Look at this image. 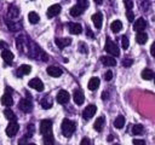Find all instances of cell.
<instances>
[{"label":"cell","mask_w":155,"mask_h":145,"mask_svg":"<svg viewBox=\"0 0 155 145\" xmlns=\"http://www.w3.org/2000/svg\"><path fill=\"white\" fill-rule=\"evenodd\" d=\"M61 130H62V134L64 137L69 138L75 132V123L73 121H70L69 118H64L62 121V124H61Z\"/></svg>","instance_id":"obj_1"},{"label":"cell","mask_w":155,"mask_h":145,"mask_svg":"<svg viewBox=\"0 0 155 145\" xmlns=\"http://www.w3.org/2000/svg\"><path fill=\"white\" fill-rule=\"evenodd\" d=\"M105 51H107L108 53H110V56H115V57H117V56L120 54V48H119V46H117L114 41H111L109 37H107Z\"/></svg>","instance_id":"obj_2"},{"label":"cell","mask_w":155,"mask_h":145,"mask_svg":"<svg viewBox=\"0 0 155 145\" xmlns=\"http://www.w3.org/2000/svg\"><path fill=\"white\" fill-rule=\"evenodd\" d=\"M18 129H19L18 123H17L16 121H11L10 124H8L7 128H6V134H7V137H15V135L17 134Z\"/></svg>","instance_id":"obj_3"},{"label":"cell","mask_w":155,"mask_h":145,"mask_svg":"<svg viewBox=\"0 0 155 145\" xmlns=\"http://www.w3.org/2000/svg\"><path fill=\"white\" fill-rule=\"evenodd\" d=\"M28 85H29V87H31V88H34V89H36V91H39V92L44 91V82H42L40 79H38V77L31 79V80L28 82Z\"/></svg>","instance_id":"obj_4"},{"label":"cell","mask_w":155,"mask_h":145,"mask_svg":"<svg viewBox=\"0 0 155 145\" xmlns=\"http://www.w3.org/2000/svg\"><path fill=\"white\" fill-rule=\"evenodd\" d=\"M18 108L23 112H30L31 109H33V103L29 99H21V102L18 104Z\"/></svg>","instance_id":"obj_5"},{"label":"cell","mask_w":155,"mask_h":145,"mask_svg":"<svg viewBox=\"0 0 155 145\" xmlns=\"http://www.w3.org/2000/svg\"><path fill=\"white\" fill-rule=\"evenodd\" d=\"M73 98H74V102L76 105H81L85 100V95H84V92L80 89V88H76L73 93Z\"/></svg>","instance_id":"obj_6"},{"label":"cell","mask_w":155,"mask_h":145,"mask_svg":"<svg viewBox=\"0 0 155 145\" xmlns=\"http://www.w3.org/2000/svg\"><path fill=\"white\" fill-rule=\"evenodd\" d=\"M96 111H97L96 105L90 104V105H87V106L85 108V110L82 111V117H84V118H91V117L96 114Z\"/></svg>","instance_id":"obj_7"},{"label":"cell","mask_w":155,"mask_h":145,"mask_svg":"<svg viewBox=\"0 0 155 145\" xmlns=\"http://www.w3.org/2000/svg\"><path fill=\"white\" fill-rule=\"evenodd\" d=\"M69 98H70V95H69V93L67 92V91H59L58 92V94H57V102L59 103V104H67L68 102H69Z\"/></svg>","instance_id":"obj_8"},{"label":"cell","mask_w":155,"mask_h":145,"mask_svg":"<svg viewBox=\"0 0 155 145\" xmlns=\"http://www.w3.org/2000/svg\"><path fill=\"white\" fill-rule=\"evenodd\" d=\"M51 129H52V121H50V120H42L40 122V132L42 134H45L47 132H51Z\"/></svg>","instance_id":"obj_9"},{"label":"cell","mask_w":155,"mask_h":145,"mask_svg":"<svg viewBox=\"0 0 155 145\" xmlns=\"http://www.w3.org/2000/svg\"><path fill=\"white\" fill-rule=\"evenodd\" d=\"M59 12H61V5L54 4V5H52V6L48 7V10H47V17L48 18H52V17L57 16Z\"/></svg>","instance_id":"obj_10"},{"label":"cell","mask_w":155,"mask_h":145,"mask_svg":"<svg viewBox=\"0 0 155 145\" xmlns=\"http://www.w3.org/2000/svg\"><path fill=\"white\" fill-rule=\"evenodd\" d=\"M46 71H47V74H48L50 76H52V77H59V76L62 75V72H63L61 68H58V66H53V65L48 66Z\"/></svg>","instance_id":"obj_11"},{"label":"cell","mask_w":155,"mask_h":145,"mask_svg":"<svg viewBox=\"0 0 155 145\" xmlns=\"http://www.w3.org/2000/svg\"><path fill=\"white\" fill-rule=\"evenodd\" d=\"M147 27V22L144 18H138L136 22H134V25H133V29L136 31H143Z\"/></svg>","instance_id":"obj_12"},{"label":"cell","mask_w":155,"mask_h":145,"mask_svg":"<svg viewBox=\"0 0 155 145\" xmlns=\"http://www.w3.org/2000/svg\"><path fill=\"white\" fill-rule=\"evenodd\" d=\"M92 22H93V24H94L96 28H98V29L102 28V23H103V16H102V13L97 12V13L92 14Z\"/></svg>","instance_id":"obj_13"},{"label":"cell","mask_w":155,"mask_h":145,"mask_svg":"<svg viewBox=\"0 0 155 145\" xmlns=\"http://www.w3.org/2000/svg\"><path fill=\"white\" fill-rule=\"evenodd\" d=\"M101 62H102L104 65H107V66H115V65H116V60H115V58H113L111 56H103V57L101 58Z\"/></svg>","instance_id":"obj_14"},{"label":"cell","mask_w":155,"mask_h":145,"mask_svg":"<svg viewBox=\"0 0 155 145\" xmlns=\"http://www.w3.org/2000/svg\"><path fill=\"white\" fill-rule=\"evenodd\" d=\"M70 44H71V40H70L69 37H63V39L57 37V39H56V45H57L59 48H64V47L69 46Z\"/></svg>","instance_id":"obj_15"},{"label":"cell","mask_w":155,"mask_h":145,"mask_svg":"<svg viewBox=\"0 0 155 145\" xmlns=\"http://www.w3.org/2000/svg\"><path fill=\"white\" fill-rule=\"evenodd\" d=\"M30 70H31L30 65L23 64V65H21V66L17 69V76L21 77V76H23V75H28V74L30 72Z\"/></svg>","instance_id":"obj_16"},{"label":"cell","mask_w":155,"mask_h":145,"mask_svg":"<svg viewBox=\"0 0 155 145\" xmlns=\"http://www.w3.org/2000/svg\"><path fill=\"white\" fill-rule=\"evenodd\" d=\"M42 143H44V145H53V144H54V138H53L52 130L44 134V140H42Z\"/></svg>","instance_id":"obj_17"},{"label":"cell","mask_w":155,"mask_h":145,"mask_svg":"<svg viewBox=\"0 0 155 145\" xmlns=\"http://www.w3.org/2000/svg\"><path fill=\"white\" fill-rule=\"evenodd\" d=\"M69 31H70V34L78 35V34H80V33L82 31V27H81V24H79V23H71V24L69 25Z\"/></svg>","instance_id":"obj_18"},{"label":"cell","mask_w":155,"mask_h":145,"mask_svg":"<svg viewBox=\"0 0 155 145\" xmlns=\"http://www.w3.org/2000/svg\"><path fill=\"white\" fill-rule=\"evenodd\" d=\"M1 58H2L5 62L11 63V62L13 60V53H12L10 50H2V51H1Z\"/></svg>","instance_id":"obj_19"},{"label":"cell","mask_w":155,"mask_h":145,"mask_svg":"<svg viewBox=\"0 0 155 145\" xmlns=\"http://www.w3.org/2000/svg\"><path fill=\"white\" fill-rule=\"evenodd\" d=\"M1 104L5 105V106H11L13 104V99H12V97H11L10 93H5L1 97Z\"/></svg>","instance_id":"obj_20"},{"label":"cell","mask_w":155,"mask_h":145,"mask_svg":"<svg viewBox=\"0 0 155 145\" xmlns=\"http://www.w3.org/2000/svg\"><path fill=\"white\" fill-rule=\"evenodd\" d=\"M104 116H99L96 121H94V123H93V128L97 130V132H101L102 130V128H103V126H104Z\"/></svg>","instance_id":"obj_21"},{"label":"cell","mask_w":155,"mask_h":145,"mask_svg":"<svg viewBox=\"0 0 155 145\" xmlns=\"http://www.w3.org/2000/svg\"><path fill=\"white\" fill-rule=\"evenodd\" d=\"M98 86H99V79L98 77H91L90 81H88V85H87L88 89L94 91V89L98 88Z\"/></svg>","instance_id":"obj_22"},{"label":"cell","mask_w":155,"mask_h":145,"mask_svg":"<svg viewBox=\"0 0 155 145\" xmlns=\"http://www.w3.org/2000/svg\"><path fill=\"white\" fill-rule=\"evenodd\" d=\"M147 40H148V35L143 31H138V34L136 35V41L140 45H144L147 42Z\"/></svg>","instance_id":"obj_23"},{"label":"cell","mask_w":155,"mask_h":145,"mask_svg":"<svg viewBox=\"0 0 155 145\" xmlns=\"http://www.w3.org/2000/svg\"><path fill=\"white\" fill-rule=\"evenodd\" d=\"M110 28H111V31H113V33H119V31L122 29V23H121V21H119V19L114 21V22L111 23Z\"/></svg>","instance_id":"obj_24"},{"label":"cell","mask_w":155,"mask_h":145,"mask_svg":"<svg viewBox=\"0 0 155 145\" xmlns=\"http://www.w3.org/2000/svg\"><path fill=\"white\" fill-rule=\"evenodd\" d=\"M82 7H80L79 5H75V6H73L71 8H70V16H73V17H79L81 13H82Z\"/></svg>","instance_id":"obj_25"},{"label":"cell","mask_w":155,"mask_h":145,"mask_svg":"<svg viewBox=\"0 0 155 145\" xmlns=\"http://www.w3.org/2000/svg\"><path fill=\"white\" fill-rule=\"evenodd\" d=\"M114 126L116 127V128H122L124 126H125V117L124 116H117L116 118H115V121H114Z\"/></svg>","instance_id":"obj_26"},{"label":"cell","mask_w":155,"mask_h":145,"mask_svg":"<svg viewBox=\"0 0 155 145\" xmlns=\"http://www.w3.org/2000/svg\"><path fill=\"white\" fill-rule=\"evenodd\" d=\"M28 19H29V22L31 23V24H35V23H38L39 22V14L36 13V12H29V14H28Z\"/></svg>","instance_id":"obj_27"},{"label":"cell","mask_w":155,"mask_h":145,"mask_svg":"<svg viewBox=\"0 0 155 145\" xmlns=\"http://www.w3.org/2000/svg\"><path fill=\"white\" fill-rule=\"evenodd\" d=\"M153 76H154V72L151 71V69H144L142 71V77L144 80H151Z\"/></svg>","instance_id":"obj_28"},{"label":"cell","mask_w":155,"mask_h":145,"mask_svg":"<svg viewBox=\"0 0 155 145\" xmlns=\"http://www.w3.org/2000/svg\"><path fill=\"white\" fill-rule=\"evenodd\" d=\"M4 115H5V117H6L8 121H16V115H15V112H13L12 110H10V109H5Z\"/></svg>","instance_id":"obj_29"},{"label":"cell","mask_w":155,"mask_h":145,"mask_svg":"<svg viewBox=\"0 0 155 145\" xmlns=\"http://www.w3.org/2000/svg\"><path fill=\"white\" fill-rule=\"evenodd\" d=\"M143 129H144V127L142 124H134L132 127V133L134 135H138V134H142L143 133Z\"/></svg>","instance_id":"obj_30"},{"label":"cell","mask_w":155,"mask_h":145,"mask_svg":"<svg viewBox=\"0 0 155 145\" xmlns=\"http://www.w3.org/2000/svg\"><path fill=\"white\" fill-rule=\"evenodd\" d=\"M41 106H42L44 109H50V108L52 106L51 99H50V98H44V99H41Z\"/></svg>","instance_id":"obj_31"},{"label":"cell","mask_w":155,"mask_h":145,"mask_svg":"<svg viewBox=\"0 0 155 145\" xmlns=\"http://www.w3.org/2000/svg\"><path fill=\"white\" fill-rule=\"evenodd\" d=\"M8 16L11 18H16L18 16V8L16 6H10V10H8Z\"/></svg>","instance_id":"obj_32"},{"label":"cell","mask_w":155,"mask_h":145,"mask_svg":"<svg viewBox=\"0 0 155 145\" xmlns=\"http://www.w3.org/2000/svg\"><path fill=\"white\" fill-rule=\"evenodd\" d=\"M128 44H130V42H128V39H127L126 36H122V37H121V46H122L124 50H127V48H128Z\"/></svg>","instance_id":"obj_33"},{"label":"cell","mask_w":155,"mask_h":145,"mask_svg":"<svg viewBox=\"0 0 155 145\" xmlns=\"http://www.w3.org/2000/svg\"><path fill=\"white\" fill-rule=\"evenodd\" d=\"M34 133V124H28V133L25 134L27 138H30Z\"/></svg>","instance_id":"obj_34"},{"label":"cell","mask_w":155,"mask_h":145,"mask_svg":"<svg viewBox=\"0 0 155 145\" xmlns=\"http://www.w3.org/2000/svg\"><path fill=\"white\" fill-rule=\"evenodd\" d=\"M132 63H133V60H132L131 58H125V59L122 60V65H124V66H131Z\"/></svg>","instance_id":"obj_35"},{"label":"cell","mask_w":155,"mask_h":145,"mask_svg":"<svg viewBox=\"0 0 155 145\" xmlns=\"http://www.w3.org/2000/svg\"><path fill=\"white\" fill-rule=\"evenodd\" d=\"M78 5L82 8H86L88 6V1L87 0H78Z\"/></svg>","instance_id":"obj_36"},{"label":"cell","mask_w":155,"mask_h":145,"mask_svg":"<svg viewBox=\"0 0 155 145\" xmlns=\"http://www.w3.org/2000/svg\"><path fill=\"white\" fill-rule=\"evenodd\" d=\"M126 17H127V19H128L130 22H132V21L134 19V14H133V12H132L131 10H127V12H126Z\"/></svg>","instance_id":"obj_37"},{"label":"cell","mask_w":155,"mask_h":145,"mask_svg":"<svg viewBox=\"0 0 155 145\" xmlns=\"http://www.w3.org/2000/svg\"><path fill=\"white\" fill-rule=\"evenodd\" d=\"M124 2H125V6H126L127 10H131L133 7V1L132 0H124Z\"/></svg>","instance_id":"obj_38"},{"label":"cell","mask_w":155,"mask_h":145,"mask_svg":"<svg viewBox=\"0 0 155 145\" xmlns=\"http://www.w3.org/2000/svg\"><path fill=\"white\" fill-rule=\"evenodd\" d=\"M104 79H105L107 81H110V80L113 79V72H111L110 70L105 71V74H104Z\"/></svg>","instance_id":"obj_39"},{"label":"cell","mask_w":155,"mask_h":145,"mask_svg":"<svg viewBox=\"0 0 155 145\" xmlns=\"http://www.w3.org/2000/svg\"><path fill=\"white\" fill-rule=\"evenodd\" d=\"M27 139H28V138H27L25 135H23V137L18 140V145H27V141H28Z\"/></svg>","instance_id":"obj_40"},{"label":"cell","mask_w":155,"mask_h":145,"mask_svg":"<svg viewBox=\"0 0 155 145\" xmlns=\"http://www.w3.org/2000/svg\"><path fill=\"white\" fill-rule=\"evenodd\" d=\"M80 145H92L91 144V140L88 139V138H82V140H81V143H80Z\"/></svg>","instance_id":"obj_41"},{"label":"cell","mask_w":155,"mask_h":145,"mask_svg":"<svg viewBox=\"0 0 155 145\" xmlns=\"http://www.w3.org/2000/svg\"><path fill=\"white\" fill-rule=\"evenodd\" d=\"M133 145H145V141L140 139H133Z\"/></svg>","instance_id":"obj_42"},{"label":"cell","mask_w":155,"mask_h":145,"mask_svg":"<svg viewBox=\"0 0 155 145\" xmlns=\"http://www.w3.org/2000/svg\"><path fill=\"white\" fill-rule=\"evenodd\" d=\"M150 53H151V56L155 58V41L151 44V46H150Z\"/></svg>","instance_id":"obj_43"},{"label":"cell","mask_w":155,"mask_h":145,"mask_svg":"<svg viewBox=\"0 0 155 145\" xmlns=\"http://www.w3.org/2000/svg\"><path fill=\"white\" fill-rule=\"evenodd\" d=\"M79 50H80V51H82V50H84V53H86V52H87V48H86V46H85V44H84V42H80V45H79Z\"/></svg>","instance_id":"obj_44"},{"label":"cell","mask_w":155,"mask_h":145,"mask_svg":"<svg viewBox=\"0 0 155 145\" xmlns=\"http://www.w3.org/2000/svg\"><path fill=\"white\" fill-rule=\"evenodd\" d=\"M102 99H108V92L105 91V92H103V94H102Z\"/></svg>","instance_id":"obj_45"},{"label":"cell","mask_w":155,"mask_h":145,"mask_svg":"<svg viewBox=\"0 0 155 145\" xmlns=\"http://www.w3.org/2000/svg\"><path fill=\"white\" fill-rule=\"evenodd\" d=\"M87 36L88 37H93V33H91V30H87Z\"/></svg>","instance_id":"obj_46"},{"label":"cell","mask_w":155,"mask_h":145,"mask_svg":"<svg viewBox=\"0 0 155 145\" xmlns=\"http://www.w3.org/2000/svg\"><path fill=\"white\" fill-rule=\"evenodd\" d=\"M93 1H94V2H96V4H98V5H99V4H102V2H103V0H93Z\"/></svg>","instance_id":"obj_47"},{"label":"cell","mask_w":155,"mask_h":145,"mask_svg":"<svg viewBox=\"0 0 155 145\" xmlns=\"http://www.w3.org/2000/svg\"><path fill=\"white\" fill-rule=\"evenodd\" d=\"M111 140H113V137H111V135H109V137H108V141H111Z\"/></svg>","instance_id":"obj_48"},{"label":"cell","mask_w":155,"mask_h":145,"mask_svg":"<svg viewBox=\"0 0 155 145\" xmlns=\"http://www.w3.org/2000/svg\"><path fill=\"white\" fill-rule=\"evenodd\" d=\"M153 79H154V82H155V74H154V76H153Z\"/></svg>","instance_id":"obj_49"},{"label":"cell","mask_w":155,"mask_h":145,"mask_svg":"<svg viewBox=\"0 0 155 145\" xmlns=\"http://www.w3.org/2000/svg\"><path fill=\"white\" fill-rule=\"evenodd\" d=\"M27 145H35V144H27Z\"/></svg>","instance_id":"obj_50"},{"label":"cell","mask_w":155,"mask_h":145,"mask_svg":"<svg viewBox=\"0 0 155 145\" xmlns=\"http://www.w3.org/2000/svg\"><path fill=\"white\" fill-rule=\"evenodd\" d=\"M115 145H119V144H115Z\"/></svg>","instance_id":"obj_51"}]
</instances>
